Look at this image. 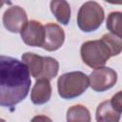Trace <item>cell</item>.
I'll use <instances>...</instances> for the list:
<instances>
[{"instance_id":"cell-12","label":"cell","mask_w":122,"mask_h":122,"mask_svg":"<svg viewBox=\"0 0 122 122\" xmlns=\"http://www.w3.org/2000/svg\"><path fill=\"white\" fill-rule=\"evenodd\" d=\"M51 10L55 16L56 20L63 24L68 25L71 20V7L65 0H52L50 4Z\"/></svg>"},{"instance_id":"cell-2","label":"cell","mask_w":122,"mask_h":122,"mask_svg":"<svg viewBox=\"0 0 122 122\" xmlns=\"http://www.w3.org/2000/svg\"><path fill=\"white\" fill-rule=\"evenodd\" d=\"M89 88V78L82 71L66 72L57 80L59 95L64 99H72L81 95Z\"/></svg>"},{"instance_id":"cell-18","label":"cell","mask_w":122,"mask_h":122,"mask_svg":"<svg viewBox=\"0 0 122 122\" xmlns=\"http://www.w3.org/2000/svg\"><path fill=\"white\" fill-rule=\"evenodd\" d=\"M30 122H52V120L46 115H35L32 117Z\"/></svg>"},{"instance_id":"cell-7","label":"cell","mask_w":122,"mask_h":122,"mask_svg":"<svg viewBox=\"0 0 122 122\" xmlns=\"http://www.w3.org/2000/svg\"><path fill=\"white\" fill-rule=\"evenodd\" d=\"M21 38L25 44L30 47H41L44 42V26L36 20L28 21L20 31Z\"/></svg>"},{"instance_id":"cell-4","label":"cell","mask_w":122,"mask_h":122,"mask_svg":"<svg viewBox=\"0 0 122 122\" xmlns=\"http://www.w3.org/2000/svg\"><path fill=\"white\" fill-rule=\"evenodd\" d=\"M104 10L95 1L84 3L77 13V25L85 32L96 30L104 21Z\"/></svg>"},{"instance_id":"cell-19","label":"cell","mask_w":122,"mask_h":122,"mask_svg":"<svg viewBox=\"0 0 122 122\" xmlns=\"http://www.w3.org/2000/svg\"><path fill=\"white\" fill-rule=\"evenodd\" d=\"M5 3H6V2H4V1H0V9L2 8V6H3Z\"/></svg>"},{"instance_id":"cell-14","label":"cell","mask_w":122,"mask_h":122,"mask_svg":"<svg viewBox=\"0 0 122 122\" xmlns=\"http://www.w3.org/2000/svg\"><path fill=\"white\" fill-rule=\"evenodd\" d=\"M121 22H122V13L120 11H112L108 15L106 27L111 31L112 34L121 37L122 34Z\"/></svg>"},{"instance_id":"cell-20","label":"cell","mask_w":122,"mask_h":122,"mask_svg":"<svg viewBox=\"0 0 122 122\" xmlns=\"http://www.w3.org/2000/svg\"><path fill=\"white\" fill-rule=\"evenodd\" d=\"M0 122H6V120H4V119H2V118H0Z\"/></svg>"},{"instance_id":"cell-8","label":"cell","mask_w":122,"mask_h":122,"mask_svg":"<svg viewBox=\"0 0 122 122\" xmlns=\"http://www.w3.org/2000/svg\"><path fill=\"white\" fill-rule=\"evenodd\" d=\"M44 42L42 48L48 51H53L61 48L65 41L64 30L57 24L49 23L44 26Z\"/></svg>"},{"instance_id":"cell-9","label":"cell","mask_w":122,"mask_h":122,"mask_svg":"<svg viewBox=\"0 0 122 122\" xmlns=\"http://www.w3.org/2000/svg\"><path fill=\"white\" fill-rule=\"evenodd\" d=\"M51 96V86L50 80L37 79L30 92V99L35 105H42L47 103Z\"/></svg>"},{"instance_id":"cell-13","label":"cell","mask_w":122,"mask_h":122,"mask_svg":"<svg viewBox=\"0 0 122 122\" xmlns=\"http://www.w3.org/2000/svg\"><path fill=\"white\" fill-rule=\"evenodd\" d=\"M67 122H91L90 111L83 105H74L67 111Z\"/></svg>"},{"instance_id":"cell-10","label":"cell","mask_w":122,"mask_h":122,"mask_svg":"<svg viewBox=\"0 0 122 122\" xmlns=\"http://www.w3.org/2000/svg\"><path fill=\"white\" fill-rule=\"evenodd\" d=\"M121 112L116 110L110 100L103 101L97 106L95 119L97 122H119Z\"/></svg>"},{"instance_id":"cell-17","label":"cell","mask_w":122,"mask_h":122,"mask_svg":"<svg viewBox=\"0 0 122 122\" xmlns=\"http://www.w3.org/2000/svg\"><path fill=\"white\" fill-rule=\"evenodd\" d=\"M112 105L116 109L118 110L119 112H122V103H121V92H118L116 94H114L112 99L110 100Z\"/></svg>"},{"instance_id":"cell-5","label":"cell","mask_w":122,"mask_h":122,"mask_svg":"<svg viewBox=\"0 0 122 122\" xmlns=\"http://www.w3.org/2000/svg\"><path fill=\"white\" fill-rule=\"evenodd\" d=\"M89 86L95 92H105L112 88L117 81V73L109 67L95 69L88 77Z\"/></svg>"},{"instance_id":"cell-1","label":"cell","mask_w":122,"mask_h":122,"mask_svg":"<svg viewBox=\"0 0 122 122\" xmlns=\"http://www.w3.org/2000/svg\"><path fill=\"white\" fill-rule=\"evenodd\" d=\"M30 84V74L22 61L0 55V107L11 108L23 101Z\"/></svg>"},{"instance_id":"cell-3","label":"cell","mask_w":122,"mask_h":122,"mask_svg":"<svg viewBox=\"0 0 122 122\" xmlns=\"http://www.w3.org/2000/svg\"><path fill=\"white\" fill-rule=\"evenodd\" d=\"M80 54L82 61L92 69L104 67L112 57L109 48L101 39L84 42L80 49Z\"/></svg>"},{"instance_id":"cell-11","label":"cell","mask_w":122,"mask_h":122,"mask_svg":"<svg viewBox=\"0 0 122 122\" xmlns=\"http://www.w3.org/2000/svg\"><path fill=\"white\" fill-rule=\"evenodd\" d=\"M22 62L27 66L32 77L41 78L45 66V56H40L32 52H25L22 55Z\"/></svg>"},{"instance_id":"cell-16","label":"cell","mask_w":122,"mask_h":122,"mask_svg":"<svg viewBox=\"0 0 122 122\" xmlns=\"http://www.w3.org/2000/svg\"><path fill=\"white\" fill-rule=\"evenodd\" d=\"M58 70H59L58 61L52 57L45 56V66H44V70H43L41 78L47 79V80L53 79L57 75Z\"/></svg>"},{"instance_id":"cell-15","label":"cell","mask_w":122,"mask_h":122,"mask_svg":"<svg viewBox=\"0 0 122 122\" xmlns=\"http://www.w3.org/2000/svg\"><path fill=\"white\" fill-rule=\"evenodd\" d=\"M101 40L109 48L112 56H116L121 52L122 50V41L121 37L116 36L112 33H106L102 36Z\"/></svg>"},{"instance_id":"cell-6","label":"cell","mask_w":122,"mask_h":122,"mask_svg":"<svg viewBox=\"0 0 122 122\" xmlns=\"http://www.w3.org/2000/svg\"><path fill=\"white\" fill-rule=\"evenodd\" d=\"M2 20L4 27L9 31L18 33L28 23V15L20 6H11L5 10Z\"/></svg>"}]
</instances>
